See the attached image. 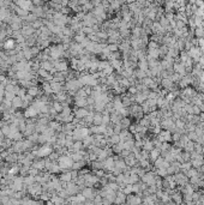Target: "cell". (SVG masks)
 <instances>
[{
  "label": "cell",
  "instance_id": "obj_1",
  "mask_svg": "<svg viewBox=\"0 0 204 205\" xmlns=\"http://www.w3.org/2000/svg\"><path fill=\"white\" fill-rule=\"evenodd\" d=\"M59 168L60 169H70V168H72V166H73V161L71 160V157L70 156H60V158H59Z\"/></svg>",
  "mask_w": 204,
  "mask_h": 205
},
{
  "label": "cell",
  "instance_id": "obj_2",
  "mask_svg": "<svg viewBox=\"0 0 204 205\" xmlns=\"http://www.w3.org/2000/svg\"><path fill=\"white\" fill-rule=\"evenodd\" d=\"M174 181H175L178 187H184L186 185H188V178L186 176L184 173H181V172L174 174Z\"/></svg>",
  "mask_w": 204,
  "mask_h": 205
},
{
  "label": "cell",
  "instance_id": "obj_3",
  "mask_svg": "<svg viewBox=\"0 0 204 205\" xmlns=\"http://www.w3.org/2000/svg\"><path fill=\"white\" fill-rule=\"evenodd\" d=\"M142 202H143V197L139 196V194H129L127 198H126V205H142Z\"/></svg>",
  "mask_w": 204,
  "mask_h": 205
},
{
  "label": "cell",
  "instance_id": "obj_4",
  "mask_svg": "<svg viewBox=\"0 0 204 205\" xmlns=\"http://www.w3.org/2000/svg\"><path fill=\"white\" fill-rule=\"evenodd\" d=\"M81 194L85 198V200H94V198L97 196L99 193L95 192V189L93 187H84L81 191Z\"/></svg>",
  "mask_w": 204,
  "mask_h": 205
},
{
  "label": "cell",
  "instance_id": "obj_5",
  "mask_svg": "<svg viewBox=\"0 0 204 205\" xmlns=\"http://www.w3.org/2000/svg\"><path fill=\"white\" fill-rule=\"evenodd\" d=\"M66 191H67V193H69V196H76V194H78L81 191H82V188L79 187L77 184H74V182H69V184H66Z\"/></svg>",
  "mask_w": 204,
  "mask_h": 205
},
{
  "label": "cell",
  "instance_id": "obj_6",
  "mask_svg": "<svg viewBox=\"0 0 204 205\" xmlns=\"http://www.w3.org/2000/svg\"><path fill=\"white\" fill-rule=\"evenodd\" d=\"M126 198L127 196L122 192V189H119L118 192H117V198H115V200H114V204L115 205H122L126 203Z\"/></svg>",
  "mask_w": 204,
  "mask_h": 205
},
{
  "label": "cell",
  "instance_id": "obj_7",
  "mask_svg": "<svg viewBox=\"0 0 204 205\" xmlns=\"http://www.w3.org/2000/svg\"><path fill=\"white\" fill-rule=\"evenodd\" d=\"M52 154V149L49 146H42L41 149H38L37 151H35V155L38 156V157H46V156H49Z\"/></svg>",
  "mask_w": 204,
  "mask_h": 205
},
{
  "label": "cell",
  "instance_id": "obj_8",
  "mask_svg": "<svg viewBox=\"0 0 204 205\" xmlns=\"http://www.w3.org/2000/svg\"><path fill=\"white\" fill-rule=\"evenodd\" d=\"M74 114H76V118H77V119H85L86 115L89 114V110H88L86 108H78V109L74 112Z\"/></svg>",
  "mask_w": 204,
  "mask_h": 205
},
{
  "label": "cell",
  "instance_id": "obj_9",
  "mask_svg": "<svg viewBox=\"0 0 204 205\" xmlns=\"http://www.w3.org/2000/svg\"><path fill=\"white\" fill-rule=\"evenodd\" d=\"M142 150H145V151H148V152H150L151 150H154V143H153V140H150V139H144Z\"/></svg>",
  "mask_w": 204,
  "mask_h": 205
},
{
  "label": "cell",
  "instance_id": "obj_10",
  "mask_svg": "<svg viewBox=\"0 0 204 205\" xmlns=\"http://www.w3.org/2000/svg\"><path fill=\"white\" fill-rule=\"evenodd\" d=\"M160 156H161V152L158 151V150H156V149H154V150H151V151L149 152V161L151 163H154Z\"/></svg>",
  "mask_w": 204,
  "mask_h": 205
},
{
  "label": "cell",
  "instance_id": "obj_11",
  "mask_svg": "<svg viewBox=\"0 0 204 205\" xmlns=\"http://www.w3.org/2000/svg\"><path fill=\"white\" fill-rule=\"evenodd\" d=\"M184 151L186 152H191L195 151V142H192V140H188V142L185 144V146H184V149H183Z\"/></svg>",
  "mask_w": 204,
  "mask_h": 205
},
{
  "label": "cell",
  "instance_id": "obj_12",
  "mask_svg": "<svg viewBox=\"0 0 204 205\" xmlns=\"http://www.w3.org/2000/svg\"><path fill=\"white\" fill-rule=\"evenodd\" d=\"M34 30H35V29L31 27V25H27V27H23L22 31H20V34H22L23 36H29L34 33Z\"/></svg>",
  "mask_w": 204,
  "mask_h": 205
},
{
  "label": "cell",
  "instance_id": "obj_13",
  "mask_svg": "<svg viewBox=\"0 0 204 205\" xmlns=\"http://www.w3.org/2000/svg\"><path fill=\"white\" fill-rule=\"evenodd\" d=\"M76 105L78 106V108H85L88 106V101L86 98H74Z\"/></svg>",
  "mask_w": 204,
  "mask_h": 205
},
{
  "label": "cell",
  "instance_id": "obj_14",
  "mask_svg": "<svg viewBox=\"0 0 204 205\" xmlns=\"http://www.w3.org/2000/svg\"><path fill=\"white\" fill-rule=\"evenodd\" d=\"M12 106L13 108H19V107H23V100L18 96H16V97L13 98V101H12Z\"/></svg>",
  "mask_w": 204,
  "mask_h": 205
},
{
  "label": "cell",
  "instance_id": "obj_15",
  "mask_svg": "<svg viewBox=\"0 0 204 205\" xmlns=\"http://www.w3.org/2000/svg\"><path fill=\"white\" fill-rule=\"evenodd\" d=\"M184 174H185L188 179H191V178H193V176H196V175H198V173H197V169H196V168H190L188 170H186Z\"/></svg>",
  "mask_w": 204,
  "mask_h": 205
},
{
  "label": "cell",
  "instance_id": "obj_16",
  "mask_svg": "<svg viewBox=\"0 0 204 205\" xmlns=\"http://www.w3.org/2000/svg\"><path fill=\"white\" fill-rule=\"evenodd\" d=\"M83 148H84L83 143L76 142V143H73V145L71 146V150H73L74 152H78V151H81V149H83Z\"/></svg>",
  "mask_w": 204,
  "mask_h": 205
},
{
  "label": "cell",
  "instance_id": "obj_17",
  "mask_svg": "<svg viewBox=\"0 0 204 205\" xmlns=\"http://www.w3.org/2000/svg\"><path fill=\"white\" fill-rule=\"evenodd\" d=\"M93 124L95 126H100L102 125V114H100V113H97V114H95V116H94V121Z\"/></svg>",
  "mask_w": 204,
  "mask_h": 205
},
{
  "label": "cell",
  "instance_id": "obj_18",
  "mask_svg": "<svg viewBox=\"0 0 204 205\" xmlns=\"http://www.w3.org/2000/svg\"><path fill=\"white\" fill-rule=\"evenodd\" d=\"M16 42L13 41V40H7L6 42H5V48L6 49H13V48H16Z\"/></svg>",
  "mask_w": 204,
  "mask_h": 205
},
{
  "label": "cell",
  "instance_id": "obj_19",
  "mask_svg": "<svg viewBox=\"0 0 204 205\" xmlns=\"http://www.w3.org/2000/svg\"><path fill=\"white\" fill-rule=\"evenodd\" d=\"M37 94H38V88L35 85L28 89V95H30V96H36Z\"/></svg>",
  "mask_w": 204,
  "mask_h": 205
}]
</instances>
